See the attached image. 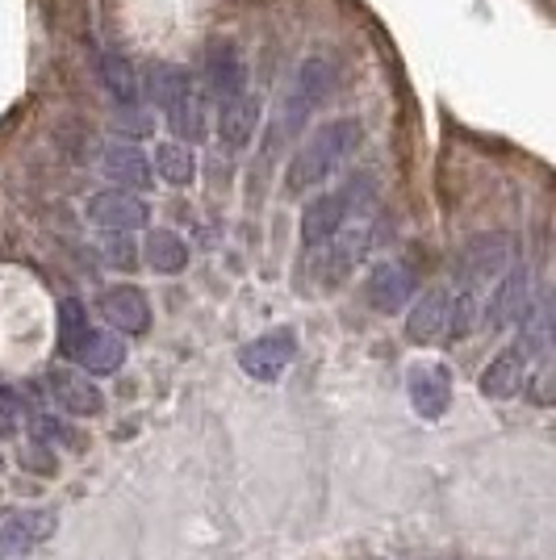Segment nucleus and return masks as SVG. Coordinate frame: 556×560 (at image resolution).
I'll use <instances>...</instances> for the list:
<instances>
[{
	"mask_svg": "<svg viewBox=\"0 0 556 560\" xmlns=\"http://www.w3.org/2000/svg\"><path fill=\"white\" fill-rule=\"evenodd\" d=\"M142 256H147V268H151V272L176 277V272H185L188 268V243L176 231H151L147 234Z\"/></svg>",
	"mask_w": 556,
	"mask_h": 560,
	"instance_id": "nucleus-18",
	"label": "nucleus"
},
{
	"mask_svg": "<svg viewBox=\"0 0 556 560\" xmlns=\"http://www.w3.org/2000/svg\"><path fill=\"white\" fill-rule=\"evenodd\" d=\"M293 351H298V339H293V330L289 327L264 330V335H255L252 343L239 348V369L252 376V381L273 385V381H280V373L289 369Z\"/></svg>",
	"mask_w": 556,
	"mask_h": 560,
	"instance_id": "nucleus-4",
	"label": "nucleus"
},
{
	"mask_svg": "<svg viewBox=\"0 0 556 560\" xmlns=\"http://www.w3.org/2000/svg\"><path fill=\"white\" fill-rule=\"evenodd\" d=\"M528 305H532V268L528 264H514V268H507L498 277V289L489 298V310H486L489 330L514 327L528 314Z\"/></svg>",
	"mask_w": 556,
	"mask_h": 560,
	"instance_id": "nucleus-6",
	"label": "nucleus"
},
{
	"mask_svg": "<svg viewBox=\"0 0 556 560\" xmlns=\"http://www.w3.org/2000/svg\"><path fill=\"white\" fill-rule=\"evenodd\" d=\"M507 259H510V247L502 234H482V238H473L461 256V284L464 289H482L486 280H498L507 272Z\"/></svg>",
	"mask_w": 556,
	"mask_h": 560,
	"instance_id": "nucleus-10",
	"label": "nucleus"
},
{
	"mask_svg": "<svg viewBox=\"0 0 556 560\" xmlns=\"http://www.w3.org/2000/svg\"><path fill=\"white\" fill-rule=\"evenodd\" d=\"M47 536H55V514L18 511L0 532V560H25Z\"/></svg>",
	"mask_w": 556,
	"mask_h": 560,
	"instance_id": "nucleus-12",
	"label": "nucleus"
},
{
	"mask_svg": "<svg viewBox=\"0 0 556 560\" xmlns=\"http://www.w3.org/2000/svg\"><path fill=\"white\" fill-rule=\"evenodd\" d=\"M96 310H101V318L114 330H121V335H142V330L151 327V302L142 298V289H135V284L105 289Z\"/></svg>",
	"mask_w": 556,
	"mask_h": 560,
	"instance_id": "nucleus-11",
	"label": "nucleus"
},
{
	"mask_svg": "<svg viewBox=\"0 0 556 560\" xmlns=\"http://www.w3.org/2000/svg\"><path fill=\"white\" fill-rule=\"evenodd\" d=\"M105 256L114 259V264H121V268H130V264H135V243L121 234V238H114V243H109V252H105Z\"/></svg>",
	"mask_w": 556,
	"mask_h": 560,
	"instance_id": "nucleus-24",
	"label": "nucleus"
},
{
	"mask_svg": "<svg viewBox=\"0 0 556 560\" xmlns=\"http://www.w3.org/2000/svg\"><path fill=\"white\" fill-rule=\"evenodd\" d=\"M71 360L84 369L89 376H105V373H117L121 369V360H126V343L109 335V330H93L80 339V348L71 351Z\"/></svg>",
	"mask_w": 556,
	"mask_h": 560,
	"instance_id": "nucleus-17",
	"label": "nucleus"
},
{
	"mask_svg": "<svg viewBox=\"0 0 556 560\" xmlns=\"http://www.w3.org/2000/svg\"><path fill=\"white\" fill-rule=\"evenodd\" d=\"M372 201H377V180H372V176H351L344 188L318 192V197L302 210L305 252H318L326 238H335L348 222L364 218V213L372 210Z\"/></svg>",
	"mask_w": 556,
	"mask_h": 560,
	"instance_id": "nucleus-2",
	"label": "nucleus"
},
{
	"mask_svg": "<svg viewBox=\"0 0 556 560\" xmlns=\"http://www.w3.org/2000/svg\"><path fill=\"white\" fill-rule=\"evenodd\" d=\"M364 293H369L372 310L397 314V310H406L410 298H415V272H410L406 264H377L369 272Z\"/></svg>",
	"mask_w": 556,
	"mask_h": 560,
	"instance_id": "nucleus-13",
	"label": "nucleus"
},
{
	"mask_svg": "<svg viewBox=\"0 0 556 560\" xmlns=\"http://www.w3.org/2000/svg\"><path fill=\"white\" fill-rule=\"evenodd\" d=\"M335 89V68L326 63V59H305L298 75H293V84H289V93H285V105H280V117H277V135H293V130H302V121L314 114V105L326 101Z\"/></svg>",
	"mask_w": 556,
	"mask_h": 560,
	"instance_id": "nucleus-3",
	"label": "nucleus"
},
{
	"mask_svg": "<svg viewBox=\"0 0 556 560\" xmlns=\"http://www.w3.org/2000/svg\"><path fill=\"white\" fill-rule=\"evenodd\" d=\"M47 389L55 394V401H59L68 415H76V419H93V415L105 410V394L89 381V373L55 369V373L47 376Z\"/></svg>",
	"mask_w": 556,
	"mask_h": 560,
	"instance_id": "nucleus-14",
	"label": "nucleus"
},
{
	"mask_svg": "<svg viewBox=\"0 0 556 560\" xmlns=\"http://www.w3.org/2000/svg\"><path fill=\"white\" fill-rule=\"evenodd\" d=\"M84 335H89V310L76 302V298H68V302L59 305V351L71 355V351L80 348Z\"/></svg>",
	"mask_w": 556,
	"mask_h": 560,
	"instance_id": "nucleus-23",
	"label": "nucleus"
},
{
	"mask_svg": "<svg viewBox=\"0 0 556 560\" xmlns=\"http://www.w3.org/2000/svg\"><path fill=\"white\" fill-rule=\"evenodd\" d=\"M259 117H264V105L247 89L218 101V139H222V147H231V151L247 147L255 139V130H259Z\"/></svg>",
	"mask_w": 556,
	"mask_h": 560,
	"instance_id": "nucleus-9",
	"label": "nucleus"
},
{
	"mask_svg": "<svg viewBox=\"0 0 556 560\" xmlns=\"http://www.w3.org/2000/svg\"><path fill=\"white\" fill-rule=\"evenodd\" d=\"M209 84H213L218 101H227V96L247 89V63H243L239 47H231V43L213 47V55H209Z\"/></svg>",
	"mask_w": 556,
	"mask_h": 560,
	"instance_id": "nucleus-19",
	"label": "nucleus"
},
{
	"mask_svg": "<svg viewBox=\"0 0 556 560\" xmlns=\"http://www.w3.org/2000/svg\"><path fill=\"white\" fill-rule=\"evenodd\" d=\"M406 394H410V406H415L418 419H443L448 406H452V373L443 364H415L406 373Z\"/></svg>",
	"mask_w": 556,
	"mask_h": 560,
	"instance_id": "nucleus-7",
	"label": "nucleus"
},
{
	"mask_svg": "<svg viewBox=\"0 0 556 560\" xmlns=\"http://www.w3.org/2000/svg\"><path fill=\"white\" fill-rule=\"evenodd\" d=\"M448 302H452L448 289H427L410 305V314H406V339L418 343V348H431L436 339H443V330H448Z\"/></svg>",
	"mask_w": 556,
	"mask_h": 560,
	"instance_id": "nucleus-15",
	"label": "nucleus"
},
{
	"mask_svg": "<svg viewBox=\"0 0 556 560\" xmlns=\"http://www.w3.org/2000/svg\"><path fill=\"white\" fill-rule=\"evenodd\" d=\"M89 222H96L101 231H114V234H130V231H142L147 226V201H142L139 192H130V188H105V192H96L89 197Z\"/></svg>",
	"mask_w": 556,
	"mask_h": 560,
	"instance_id": "nucleus-5",
	"label": "nucleus"
},
{
	"mask_svg": "<svg viewBox=\"0 0 556 560\" xmlns=\"http://www.w3.org/2000/svg\"><path fill=\"white\" fill-rule=\"evenodd\" d=\"M532 364L535 355L514 339L507 351H498L489 360V369L482 373V394L494 397V401H507V397L523 394L528 389V376H532Z\"/></svg>",
	"mask_w": 556,
	"mask_h": 560,
	"instance_id": "nucleus-8",
	"label": "nucleus"
},
{
	"mask_svg": "<svg viewBox=\"0 0 556 560\" xmlns=\"http://www.w3.org/2000/svg\"><path fill=\"white\" fill-rule=\"evenodd\" d=\"M360 139H364V126H360L356 117L323 121V126L298 147V155L289 160L285 188H289V192H305V188H318L323 180H331V176L356 155Z\"/></svg>",
	"mask_w": 556,
	"mask_h": 560,
	"instance_id": "nucleus-1",
	"label": "nucleus"
},
{
	"mask_svg": "<svg viewBox=\"0 0 556 560\" xmlns=\"http://www.w3.org/2000/svg\"><path fill=\"white\" fill-rule=\"evenodd\" d=\"M101 80L114 93V101H121L126 109L139 101V80H135V71H130L126 59H101Z\"/></svg>",
	"mask_w": 556,
	"mask_h": 560,
	"instance_id": "nucleus-22",
	"label": "nucleus"
},
{
	"mask_svg": "<svg viewBox=\"0 0 556 560\" xmlns=\"http://www.w3.org/2000/svg\"><path fill=\"white\" fill-rule=\"evenodd\" d=\"M101 164H105V176H109L117 188L142 192V188L155 185V167H151V160L142 155L139 147H130V142H114V147L105 151Z\"/></svg>",
	"mask_w": 556,
	"mask_h": 560,
	"instance_id": "nucleus-16",
	"label": "nucleus"
},
{
	"mask_svg": "<svg viewBox=\"0 0 556 560\" xmlns=\"http://www.w3.org/2000/svg\"><path fill=\"white\" fill-rule=\"evenodd\" d=\"M151 167L160 172V180L185 188V185H193V176H197V155H193L188 142L172 139V142H160V147H155V164Z\"/></svg>",
	"mask_w": 556,
	"mask_h": 560,
	"instance_id": "nucleus-20",
	"label": "nucleus"
},
{
	"mask_svg": "<svg viewBox=\"0 0 556 560\" xmlns=\"http://www.w3.org/2000/svg\"><path fill=\"white\" fill-rule=\"evenodd\" d=\"M163 117H167V126H172V135L181 142H193L206 135V117H201V101H197V93L193 89H185V93L176 96V101H167L163 105Z\"/></svg>",
	"mask_w": 556,
	"mask_h": 560,
	"instance_id": "nucleus-21",
	"label": "nucleus"
}]
</instances>
